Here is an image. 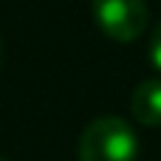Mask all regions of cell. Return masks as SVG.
<instances>
[{
	"label": "cell",
	"mask_w": 161,
	"mask_h": 161,
	"mask_svg": "<svg viewBox=\"0 0 161 161\" xmlns=\"http://www.w3.org/2000/svg\"><path fill=\"white\" fill-rule=\"evenodd\" d=\"M0 161H3V158H0Z\"/></svg>",
	"instance_id": "cell-6"
},
{
	"label": "cell",
	"mask_w": 161,
	"mask_h": 161,
	"mask_svg": "<svg viewBox=\"0 0 161 161\" xmlns=\"http://www.w3.org/2000/svg\"><path fill=\"white\" fill-rule=\"evenodd\" d=\"M150 62L161 71V23H158V28L153 31V40H150Z\"/></svg>",
	"instance_id": "cell-4"
},
{
	"label": "cell",
	"mask_w": 161,
	"mask_h": 161,
	"mask_svg": "<svg viewBox=\"0 0 161 161\" xmlns=\"http://www.w3.org/2000/svg\"><path fill=\"white\" fill-rule=\"evenodd\" d=\"M76 153L79 161H136L139 139L125 119L99 116L82 130Z\"/></svg>",
	"instance_id": "cell-1"
},
{
	"label": "cell",
	"mask_w": 161,
	"mask_h": 161,
	"mask_svg": "<svg viewBox=\"0 0 161 161\" xmlns=\"http://www.w3.org/2000/svg\"><path fill=\"white\" fill-rule=\"evenodd\" d=\"M130 110L139 125L144 127H158L161 125V79H144L133 96H130Z\"/></svg>",
	"instance_id": "cell-3"
},
{
	"label": "cell",
	"mask_w": 161,
	"mask_h": 161,
	"mask_svg": "<svg viewBox=\"0 0 161 161\" xmlns=\"http://www.w3.org/2000/svg\"><path fill=\"white\" fill-rule=\"evenodd\" d=\"M91 11L102 34L116 42H133L144 34L150 20L144 0H93Z\"/></svg>",
	"instance_id": "cell-2"
},
{
	"label": "cell",
	"mask_w": 161,
	"mask_h": 161,
	"mask_svg": "<svg viewBox=\"0 0 161 161\" xmlns=\"http://www.w3.org/2000/svg\"><path fill=\"white\" fill-rule=\"evenodd\" d=\"M0 62H3V42H0Z\"/></svg>",
	"instance_id": "cell-5"
}]
</instances>
